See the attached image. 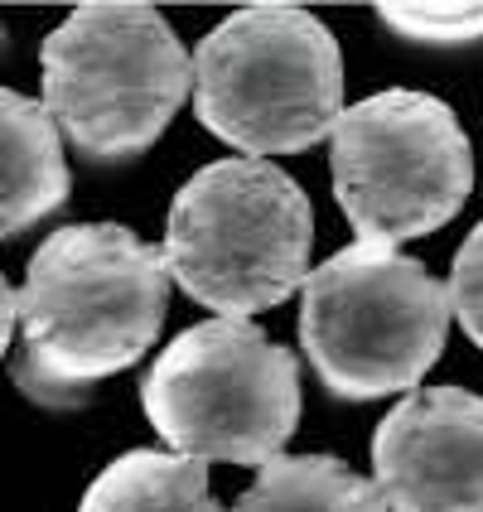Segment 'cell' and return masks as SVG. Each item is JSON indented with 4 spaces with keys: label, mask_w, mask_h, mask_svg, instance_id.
Here are the masks:
<instances>
[{
    "label": "cell",
    "mask_w": 483,
    "mask_h": 512,
    "mask_svg": "<svg viewBox=\"0 0 483 512\" xmlns=\"http://www.w3.org/2000/svg\"><path fill=\"white\" fill-rule=\"evenodd\" d=\"M372 484L387 512H483V397L426 387L372 435Z\"/></svg>",
    "instance_id": "cell-8"
},
{
    "label": "cell",
    "mask_w": 483,
    "mask_h": 512,
    "mask_svg": "<svg viewBox=\"0 0 483 512\" xmlns=\"http://www.w3.org/2000/svg\"><path fill=\"white\" fill-rule=\"evenodd\" d=\"M334 199L358 242L401 247L445 228L474 189V150L459 116L411 87L372 92L334 121Z\"/></svg>",
    "instance_id": "cell-7"
},
{
    "label": "cell",
    "mask_w": 483,
    "mask_h": 512,
    "mask_svg": "<svg viewBox=\"0 0 483 512\" xmlns=\"http://www.w3.org/2000/svg\"><path fill=\"white\" fill-rule=\"evenodd\" d=\"M450 310L464 324V334L483 348V223L455 256V271H450Z\"/></svg>",
    "instance_id": "cell-13"
},
{
    "label": "cell",
    "mask_w": 483,
    "mask_h": 512,
    "mask_svg": "<svg viewBox=\"0 0 483 512\" xmlns=\"http://www.w3.org/2000/svg\"><path fill=\"white\" fill-rule=\"evenodd\" d=\"M450 334V285L397 247L353 242L305 276L300 348L343 401L416 392Z\"/></svg>",
    "instance_id": "cell-3"
},
{
    "label": "cell",
    "mask_w": 483,
    "mask_h": 512,
    "mask_svg": "<svg viewBox=\"0 0 483 512\" xmlns=\"http://www.w3.org/2000/svg\"><path fill=\"white\" fill-rule=\"evenodd\" d=\"M141 406L170 455L261 469L300 426V368L252 319H203L150 363Z\"/></svg>",
    "instance_id": "cell-6"
},
{
    "label": "cell",
    "mask_w": 483,
    "mask_h": 512,
    "mask_svg": "<svg viewBox=\"0 0 483 512\" xmlns=\"http://www.w3.org/2000/svg\"><path fill=\"white\" fill-rule=\"evenodd\" d=\"M314 213L305 189L271 160L203 165L170 203L165 271L218 319H247L310 276Z\"/></svg>",
    "instance_id": "cell-2"
},
{
    "label": "cell",
    "mask_w": 483,
    "mask_h": 512,
    "mask_svg": "<svg viewBox=\"0 0 483 512\" xmlns=\"http://www.w3.org/2000/svg\"><path fill=\"white\" fill-rule=\"evenodd\" d=\"M170 271L160 247L121 223H73L39 242L15 295V387L39 406H68L126 372L160 339Z\"/></svg>",
    "instance_id": "cell-1"
},
{
    "label": "cell",
    "mask_w": 483,
    "mask_h": 512,
    "mask_svg": "<svg viewBox=\"0 0 483 512\" xmlns=\"http://www.w3.org/2000/svg\"><path fill=\"white\" fill-rule=\"evenodd\" d=\"M10 334H15V290L0 276V358L10 353Z\"/></svg>",
    "instance_id": "cell-14"
},
{
    "label": "cell",
    "mask_w": 483,
    "mask_h": 512,
    "mask_svg": "<svg viewBox=\"0 0 483 512\" xmlns=\"http://www.w3.org/2000/svg\"><path fill=\"white\" fill-rule=\"evenodd\" d=\"M194 112L247 160L319 145L343 116V58L329 25L295 5L228 15L194 54Z\"/></svg>",
    "instance_id": "cell-4"
},
{
    "label": "cell",
    "mask_w": 483,
    "mask_h": 512,
    "mask_svg": "<svg viewBox=\"0 0 483 512\" xmlns=\"http://www.w3.org/2000/svg\"><path fill=\"white\" fill-rule=\"evenodd\" d=\"M39 68L44 112L92 160L150 150L194 87V58L155 5H78Z\"/></svg>",
    "instance_id": "cell-5"
},
{
    "label": "cell",
    "mask_w": 483,
    "mask_h": 512,
    "mask_svg": "<svg viewBox=\"0 0 483 512\" xmlns=\"http://www.w3.org/2000/svg\"><path fill=\"white\" fill-rule=\"evenodd\" d=\"M73 174L63 160V136L44 102L0 87V237L44 223L63 208Z\"/></svg>",
    "instance_id": "cell-9"
},
{
    "label": "cell",
    "mask_w": 483,
    "mask_h": 512,
    "mask_svg": "<svg viewBox=\"0 0 483 512\" xmlns=\"http://www.w3.org/2000/svg\"><path fill=\"white\" fill-rule=\"evenodd\" d=\"M232 512H387L382 493L358 469L329 455H276L256 469Z\"/></svg>",
    "instance_id": "cell-11"
},
{
    "label": "cell",
    "mask_w": 483,
    "mask_h": 512,
    "mask_svg": "<svg viewBox=\"0 0 483 512\" xmlns=\"http://www.w3.org/2000/svg\"><path fill=\"white\" fill-rule=\"evenodd\" d=\"M377 20L416 44H474L483 39V5H377Z\"/></svg>",
    "instance_id": "cell-12"
},
{
    "label": "cell",
    "mask_w": 483,
    "mask_h": 512,
    "mask_svg": "<svg viewBox=\"0 0 483 512\" xmlns=\"http://www.w3.org/2000/svg\"><path fill=\"white\" fill-rule=\"evenodd\" d=\"M78 512H223L208 493V469L170 450L112 459L83 493Z\"/></svg>",
    "instance_id": "cell-10"
}]
</instances>
